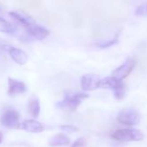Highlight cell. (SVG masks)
<instances>
[{
  "mask_svg": "<svg viewBox=\"0 0 147 147\" xmlns=\"http://www.w3.org/2000/svg\"><path fill=\"white\" fill-rule=\"evenodd\" d=\"M117 119L119 123L125 125L133 126L140 123L141 115L138 110L132 107H126V108L122 109L119 113L117 116Z\"/></svg>",
  "mask_w": 147,
  "mask_h": 147,
  "instance_id": "2",
  "label": "cell"
},
{
  "mask_svg": "<svg viewBox=\"0 0 147 147\" xmlns=\"http://www.w3.org/2000/svg\"><path fill=\"white\" fill-rule=\"evenodd\" d=\"M7 49L11 59L18 65H24L28 61V55L24 50L15 47H8Z\"/></svg>",
  "mask_w": 147,
  "mask_h": 147,
  "instance_id": "10",
  "label": "cell"
},
{
  "mask_svg": "<svg viewBox=\"0 0 147 147\" xmlns=\"http://www.w3.org/2000/svg\"><path fill=\"white\" fill-rule=\"evenodd\" d=\"M26 91V86L23 82L9 78L8 79V91L9 96H16L20 94H24Z\"/></svg>",
  "mask_w": 147,
  "mask_h": 147,
  "instance_id": "9",
  "label": "cell"
},
{
  "mask_svg": "<svg viewBox=\"0 0 147 147\" xmlns=\"http://www.w3.org/2000/svg\"><path fill=\"white\" fill-rule=\"evenodd\" d=\"M114 92V96L116 99L118 100H121L124 98L125 94V88H120V89H118V90H115L113 91Z\"/></svg>",
  "mask_w": 147,
  "mask_h": 147,
  "instance_id": "19",
  "label": "cell"
},
{
  "mask_svg": "<svg viewBox=\"0 0 147 147\" xmlns=\"http://www.w3.org/2000/svg\"><path fill=\"white\" fill-rule=\"evenodd\" d=\"M135 66H136V61L132 57H128L119 67H118L113 71L112 76L119 81H122L125 78H126L132 72Z\"/></svg>",
  "mask_w": 147,
  "mask_h": 147,
  "instance_id": "4",
  "label": "cell"
},
{
  "mask_svg": "<svg viewBox=\"0 0 147 147\" xmlns=\"http://www.w3.org/2000/svg\"><path fill=\"white\" fill-rule=\"evenodd\" d=\"M28 109L30 113L34 117L37 118L40 113V102L36 97H32L28 103Z\"/></svg>",
  "mask_w": 147,
  "mask_h": 147,
  "instance_id": "15",
  "label": "cell"
},
{
  "mask_svg": "<svg viewBox=\"0 0 147 147\" xmlns=\"http://www.w3.org/2000/svg\"><path fill=\"white\" fill-rule=\"evenodd\" d=\"M100 81L99 76L94 74H87L81 79V86L84 91H93L98 88V84Z\"/></svg>",
  "mask_w": 147,
  "mask_h": 147,
  "instance_id": "6",
  "label": "cell"
},
{
  "mask_svg": "<svg viewBox=\"0 0 147 147\" xmlns=\"http://www.w3.org/2000/svg\"><path fill=\"white\" fill-rule=\"evenodd\" d=\"M87 143H88V141H87L86 138L81 137L72 144L71 147H84L87 144Z\"/></svg>",
  "mask_w": 147,
  "mask_h": 147,
  "instance_id": "17",
  "label": "cell"
},
{
  "mask_svg": "<svg viewBox=\"0 0 147 147\" xmlns=\"http://www.w3.org/2000/svg\"><path fill=\"white\" fill-rule=\"evenodd\" d=\"M119 34H120V30L117 32V34L115 35V36L109 40V41H107V42H100L97 44V47L100 48V49H107L114 44H116L118 42H119Z\"/></svg>",
  "mask_w": 147,
  "mask_h": 147,
  "instance_id": "16",
  "label": "cell"
},
{
  "mask_svg": "<svg viewBox=\"0 0 147 147\" xmlns=\"http://www.w3.org/2000/svg\"><path fill=\"white\" fill-rule=\"evenodd\" d=\"M17 30L18 29L14 24H12L11 23H10L9 21H7L6 19L0 16V32L12 35L15 34Z\"/></svg>",
  "mask_w": 147,
  "mask_h": 147,
  "instance_id": "14",
  "label": "cell"
},
{
  "mask_svg": "<svg viewBox=\"0 0 147 147\" xmlns=\"http://www.w3.org/2000/svg\"><path fill=\"white\" fill-rule=\"evenodd\" d=\"M22 128L25 130L26 131L31 132V133H39L44 130L43 125L36 119L24 120L22 124Z\"/></svg>",
  "mask_w": 147,
  "mask_h": 147,
  "instance_id": "11",
  "label": "cell"
},
{
  "mask_svg": "<svg viewBox=\"0 0 147 147\" xmlns=\"http://www.w3.org/2000/svg\"><path fill=\"white\" fill-rule=\"evenodd\" d=\"M111 137L120 142H131V141H141L144 139V134L140 130L125 128L115 131L112 133Z\"/></svg>",
  "mask_w": 147,
  "mask_h": 147,
  "instance_id": "1",
  "label": "cell"
},
{
  "mask_svg": "<svg viewBox=\"0 0 147 147\" xmlns=\"http://www.w3.org/2000/svg\"><path fill=\"white\" fill-rule=\"evenodd\" d=\"M135 15L137 16H144L145 15V9L144 5H139L136 10H135Z\"/></svg>",
  "mask_w": 147,
  "mask_h": 147,
  "instance_id": "20",
  "label": "cell"
},
{
  "mask_svg": "<svg viewBox=\"0 0 147 147\" xmlns=\"http://www.w3.org/2000/svg\"><path fill=\"white\" fill-rule=\"evenodd\" d=\"M10 15L12 18H14L16 21H18L19 24H21L25 29L28 28L30 25L35 24L34 21L28 16L24 15V14H22L18 11H11L10 12Z\"/></svg>",
  "mask_w": 147,
  "mask_h": 147,
  "instance_id": "13",
  "label": "cell"
},
{
  "mask_svg": "<svg viewBox=\"0 0 147 147\" xmlns=\"http://www.w3.org/2000/svg\"><path fill=\"white\" fill-rule=\"evenodd\" d=\"M26 31L30 36H32L35 39L39 40V41L45 39L50 34L49 30H47L46 28H44L41 25L36 24H33L30 25L28 28H26Z\"/></svg>",
  "mask_w": 147,
  "mask_h": 147,
  "instance_id": "8",
  "label": "cell"
},
{
  "mask_svg": "<svg viewBox=\"0 0 147 147\" xmlns=\"http://www.w3.org/2000/svg\"><path fill=\"white\" fill-rule=\"evenodd\" d=\"M1 124L9 129H18L20 127V115L16 110L9 109L5 111L1 118H0Z\"/></svg>",
  "mask_w": 147,
  "mask_h": 147,
  "instance_id": "5",
  "label": "cell"
},
{
  "mask_svg": "<svg viewBox=\"0 0 147 147\" xmlns=\"http://www.w3.org/2000/svg\"><path fill=\"white\" fill-rule=\"evenodd\" d=\"M3 138H4V135L2 133V131H0V144H1L3 142Z\"/></svg>",
  "mask_w": 147,
  "mask_h": 147,
  "instance_id": "21",
  "label": "cell"
},
{
  "mask_svg": "<svg viewBox=\"0 0 147 147\" xmlns=\"http://www.w3.org/2000/svg\"><path fill=\"white\" fill-rule=\"evenodd\" d=\"M88 98V94L85 93H78L75 94H66L65 98L57 103V107L61 108H67L70 111L75 112L81 105L82 100Z\"/></svg>",
  "mask_w": 147,
  "mask_h": 147,
  "instance_id": "3",
  "label": "cell"
},
{
  "mask_svg": "<svg viewBox=\"0 0 147 147\" xmlns=\"http://www.w3.org/2000/svg\"><path fill=\"white\" fill-rule=\"evenodd\" d=\"M98 88L105 89H112L113 91L125 88V83L122 81H119L113 76H107L104 79H100Z\"/></svg>",
  "mask_w": 147,
  "mask_h": 147,
  "instance_id": "7",
  "label": "cell"
},
{
  "mask_svg": "<svg viewBox=\"0 0 147 147\" xmlns=\"http://www.w3.org/2000/svg\"><path fill=\"white\" fill-rule=\"evenodd\" d=\"M61 129L63 130L64 131L67 132H76L79 131V128L75 126V125H64L61 126Z\"/></svg>",
  "mask_w": 147,
  "mask_h": 147,
  "instance_id": "18",
  "label": "cell"
},
{
  "mask_svg": "<svg viewBox=\"0 0 147 147\" xmlns=\"http://www.w3.org/2000/svg\"><path fill=\"white\" fill-rule=\"evenodd\" d=\"M69 143H70V139L67 135L63 133H58V134L54 135L50 138L49 144L51 147H57V146L67 145L69 144Z\"/></svg>",
  "mask_w": 147,
  "mask_h": 147,
  "instance_id": "12",
  "label": "cell"
}]
</instances>
